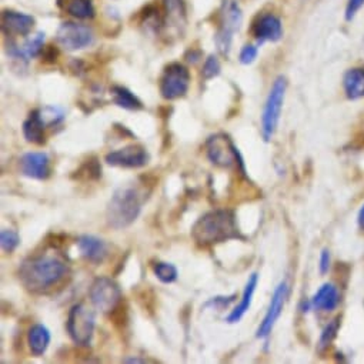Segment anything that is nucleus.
Masks as SVG:
<instances>
[{
	"label": "nucleus",
	"instance_id": "nucleus-1",
	"mask_svg": "<svg viewBox=\"0 0 364 364\" xmlns=\"http://www.w3.org/2000/svg\"><path fill=\"white\" fill-rule=\"evenodd\" d=\"M66 260L58 255H39L26 259L19 270L22 284L32 293H45L58 286L68 274Z\"/></svg>",
	"mask_w": 364,
	"mask_h": 364
},
{
	"label": "nucleus",
	"instance_id": "nucleus-2",
	"mask_svg": "<svg viewBox=\"0 0 364 364\" xmlns=\"http://www.w3.org/2000/svg\"><path fill=\"white\" fill-rule=\"evenodd\" d=\"M147 195L146 188L137 183H127L116 189L106 208L107 225L114 230L133 225L140 216Z\"/></svg>",
	"mask_w": 364,
	"mask_h": 364
},
{
	"label": "nucleus",
	"instance_id": "nucleus-3",
	"mask_svg": "<svg viewBox=\"0 0 364 364\" xmlns=\"http://www.w3.org/2000/svg\"><path fill=\"white\" fill-rule=\"evenodd\" d=\"M192 237L202 247L240 239L236 216L232 210L218 209L205 213L192 228Z\"/></svg>",
	"mask_w": 364,
	"mask_h": 364
},
{
	"label": "nucleus",
	"instance_id": "nucleus-4",
	"mask_svg": "<svg viewBox=\"0 0 364 364\" xmlns=\"http://www.w3.org/2000/svg\"><path fill=\"white\" fill-rule=\"evenodd\" d=\"M286 90L287 79L284 76H279L272 85L262 113V136L266 141H270L277 130Z\"/></svg>",
	"mask_w": 364,
	"mask_h": 364
},
{
	"label": "nucleus",
	"instance_id": "nucleus-5",
	"mask_svg": "<svg viewBox=\"0 0 364 364\" xmlns=\"http://www.w3.org/2000/svg\"><path fill=\"white\" fill-rule=\"evenodd\" d=\"M206 154L213 164L225 168L237 167V171L246 176L243 157L229 136L215 134L209 137L206 141Z\"/></svg>",
	"mask_w": 364,
	"mask_h": 364
},
{
	"label": "nucleus",
	"instance_id": "nucleus-6",
	"mask_svg": "<svg viewBox=\"0 0 364 364\" xmlns=\"http://www.w3.org/2000/svg\"><path fill=\"white\" fill-rule=\"evenodd\" d=\"M96 317L95 311L86 304H75L68 314L66 331L75 344L86 347L90 344L95 334Z\"/></svg>",
	"mask_w": 364,
	"mask_h": 364
},
{
	"label": "nucleus",
	"instance_id": "nucleus-7",
	"mask_svg": "<svg viewBox=\"0 0 364 364\" xmlns=\"http://www.w3.org/2000/svg\"><path fill=\"white\" fill-rule=\"evenodd\" d=\"M243 14L236 0H225L220 9V25L216 32L215 41L222 55L229 56L232 49L233 35L240 29Z\"/></svg>",
	"mask_w": 364,
	"mask_h": 364
},
{
	"label": "nucleus",
	"instance_id": "nucleus-8",
	"mask_svg": "<svg viewBox=\"0 0 364 364\" xmlns=\"http://www.w3.org/2000/svg\"><path fill=\"white\" fill-rule=\"evenodd\" d=\"M191 86V73L181 63L166 66L160 77V93L166 100H176L186 96Z\"/></svg>",
	"mask_w": 364,
	"mask_h": 364
},
{
	"label": "nucleus",
	"instance_id": "nucleus-9",
	"mask_svg": "<svg viewBox=\"0 0 364 364\" xmlns=\"http://www.w3.org/2000/svg\"><path fill=\"white\" fill-rule=\"evenodd\" d=\"M89 296L92 304L103 313L114 311L123 299L119 284L110 277H97L90 286Z\"/></svg>",
	"mask_w": 364,
	"mask_h": 364
},
{
	"label": "nucleus",
	"instance_id": "nucleus-10",
	"mask_svg": "<svg viewBox=\"0 0 364 364\" xmlns=\"http://www.w3.org/2000/svg\"><path fill=\"white\" fill-rule=\"evenodd\" d=\"M56 42L69 52L82 50L93 45L95 33L86 25H80L75 22H63L58 29Z\"/></svg>",
	"mask_w": 364,
	"mask_h": 364
},
{
	"label": "nucleus",
	"instance_id": "nucleus-11",
	"mask_svg": "<svg viewBox=\"0 0 364 364\" xmlns=\"http://www.w3.org/2000/svg\"><path fill=\"white\" fill-rule=\"evenodd\" d=\"M287 297H289V284L286 280H283L279 283V286L276 287V290L270 299L266 316H264L263 321L260 323L257 333H256L257 338H266L270 336L279 317L282 316V311L284 309Z\"/></svg>",
	"mask_w": 364,
	"mask_h": 364
},
{
	"label": "nucleus",
	"instance_id": "nucleus-12",
	"mask_svg": "<svg viewBox=\"0 0 364 364\" xmlns=\"http://www.w3.org/2000/svg\"><path fill=\"white\" fill-rule=\"evenodd\" d=\"M149 153L141 144H129L119 150L106 154L105 161L109 166L123 167V168H139L149 163Z\"/></svg>",
	"mask_w": 364,
	"mask_h": 364
},
{
	"label": "nucleus",
	"instance_id": "nucleus-13",
	"mask_svg": "<svg viewBox=\"0 0 364 364\" xmlns=\"http://www.w3.org/2000/svg\"><path fill=\"white\" fill-rule=\"evenodd\" d=\"M23 176L36 180H46L50 176V160L43 151H28L21 157Z\"/></svg>",
	"mask_w": 364,
	"mask_h": 364
},
{
	"label": "nucleus",
	"instance_id": "nucleus-14",
	"mask_svg": "<svg viewBox=\"0 0 364 364\" xmlns=\"http://www.w3.org/2000/svg\"><path fill=\"white\" fill-rule=\"evenodd\" d=\"M253 36L260 45L264 42H279L283 38V25L280 18L273 14L259 16L253 25Z\"/></svg>",
	"mask_w": 364,
	"mask_h": 364
},
{
	"label": "nucleus",
	"instance_id": "nucleus-15",
	"mask_svg": "<svg viewBox=\"0 0 364 364\" xmlns=\"http://www.w3.org/2000/svg\"><path fill=\"white\" fill-rule=\"evenodd\" d=\"M33 26L35 19L29 15L15 11H4L2 14V29L8 36H28L32 32Z\"/></svg>",
	"mask_w": 364,
	"mask_h": 364
},
{
	"label": "nucleus",
	"instance_id": "nucleus-16",
	"mask_svg": "<svg viewBox=\"0 0 364 364\" xmlns=\"http://www.w3.org/2000/svg\"><path fill=\"white\" fill-rule=\"evenodd\" d=\"M77 249L80 255L90 263L99 264L103 263L109 255V249L105 240L92 236V235H83L77 239Z\"/></svg>",
	"mask_w": 364,
	"mask_h": 364
},
{
	"label": "nucleus",
	"instance_id": "nucleus-17",
	"mask_svg": "<svg viewBox=\"0 0 364 364\" xmlns=\"http://www.w3.org/2000/svg\"><path fill=\"white\" fill-rule=\"evenodd\" d=\"M340 303L338 289L333 283H324L309 300L310 310L333 311Z\"/></svg>",
	"mask_w": 364,
	"mask_h": 364
},
{
	"label": "nucleus",
	"instance_id": "nucleus-18",
	"mask_svg": "<svg viewBox=\"0 0 364 364\" xmlns=\"http://www.w3.org/2000/svg\"><path fill=\"white\" fill-rule=\"evenodd\" d=\"M259 284V274L257 273H253L247 283H246V287L243 290V294H242V300L240 303L236 306V309L226 317V321L230 323V324H235V323H239L243 316L249 311L250 306H252V301H253V296H255V291H256V287Z\"/></svg>",
	"mask_w": 364,
	"mask_h": 364
},
{
	"label": "nucleus",
	"instance_id": "nucleus-19",
	"mask_svg": "<svg viewBox=\"0 0 364 364\" xmlns=\"http://www.w3.org/2000/svg\"><path fill=\"white\" fill-rule=\"evenodd\" d=\"M46 127L48 124L42 119L39 109H36L31 112L29 117L23 123V136L29 143L43 144L46 141V136H45Z\"/></svg>",
	"mask_w": 364,
	"mask_h": 364
},
{
	"label": "nucleus",
	"instance_id": "nucleus-20",
	"mask_svg": "<svg viewBox=\"0 0 364 364\" xmlns=\"http://www.w3.org/2000/svg\"><path fill=\"white\" fill-rule=\"evenodd\" d=\"M343 87L347 99L358 100L364 97V68H353L344 73Z\"/></svg>",
	"mask_w": 364,
	"mask_h": 364
},
{
	"label": "nucleus",
	"instance_id": "nucleus-21",
	"mask_svg": "<svg viewBox=\"0 0 364 364\" xmlns=\"http://www.w3.org/2000/svg\"><path fill=\"white\" fill-rule=\"evenodd\" d=\"M50 331L43 324H33L28 331V344L31 348V353L35 357H41L46 353L49 344H50Z\"/></svg>",
	"mask_w": 364,
	"mask_h": 364
},
{
	"label": "nucleus",
	"instance_id": "nucleus-22",
	"mask_svg": "<svg viewBox=\"0 0 364 364\" xmlns=\"http://www.w3.org/2000/svg\"><path fill=\"white\" fill-rule=\"evenodd\" d=\"M58 6L77 19H90L95 16L92 0H58Z\"/></svg>",
	"mask_w": 364,
	"mask_h": 364
},
{
	"label": "nucleus",
	"instance_id": "nucleus-23",
	"mask_svg": "<svg viewBox=\"0 0 364 364\" xmlns=\"http://www.w3.org/2000/svg\"><path fill=\"white\" fill-rule=\"evenodd\" d=\"M112 97H113V103L122 109L126 110H140L143 109V105L140 102V99L132 93L129 89L123 87V86H113L112 87Z\"/></svg>",
	"mask_w": 364,
	"mask_h": 364
},
{
	"label": "nucleus",
	"instance_id": "nucleus-24",
	"mask_svg": "<svg viewBox=\"0 0 364 364\" xmlns=\"http://www.w3.org/2000/svg\"><path fill=\"white\" fill-rule=\"evenodd\" d=\"M166 6V15H164V25L168 26V23H176V26H180L186 21V11L183 0H164Z\"/></svg>",
	"mask_w": 364,
	"mask_h": 364
},
{
	"label": "nucleus",
	"instance_id": "nucleus-25",
	"mask_svg": "<svg viewBox=\"0 0 364 364\" xmlns=\"http://www.w3.org/2000/svg\"><path fill=\"white\" fill-rule=\"evenodd\" d=\"M153 273L164 284H170V283L176 282L177 276H178L176 266H173L171 263H166V262H156L153 264Z\"/></svg>",
	"mask_w": 364,
	"mask_h": 364
},
{
	"label": "nucleus",
	"instance_id": "nucleus-26",
	"mask_svg": "<svg viewBox=\"0 0 364 364\" xmlns=\"http://www.w3.org/2000/svg\"><path fill=\"white\" fill-rule=\"evenodd\" d=\"M43 43H45V33L39 32V33L31 36L21 49H22L23 55L26 56V59L29 60V59L36 58L43 50Z\"/></svg>",
	"mask_w": 364,
	"mask_h": 364
},
{
	"label": "nucleus",
	"instance_id": "nucleus-27",
	"mask_svg": "<svg viewBox=\"0 0 364 364\" xmlns=\"http://www.w3.org/2000/svg\"><path fill=\"white\" fill-rule=\"evenodd\" d=\"M338 328H340V320L338 318H334L331 320L321 331L320 334V338H318V351H324L326 348L330 347V344L334 341V338L337 337V333H338Z\"/></svg>",
	"mask_w": 364,
	"mask_h": 364
},
{
	"label": "nucleus",
	"instance_id": "nucleus-28",
	"mask_svg": "<svg viewBox=\"0 0 364 364\" xmlns=\"http://www.w3.org/2000/svg\"><path fill=\"white\" fill-rule=\"evenodd\" d=\"M0 245L6 253H14L21 245V236L12 229H4L0 233Z\"/></svg>",
	"mask_w": 364,
	"mask_h": 364
},
{
	"label": "nucleus",
	"instance_id": "nucleus-29",
	"mask_svg": "<svg viewBox=\"0 0 364 364\" xmlns=\"http://www.w3.org/2000/svg\"><path fill=\"white\" fill-rule=\"evenodd\" d=\"M77 178H86V180H96L102 176V167L99 166L97 160H87L77 171Z\"/></svg>",
	"mask_w": 364,
	"mask_h": 364
},
{
	"label": "nucleus",
	"instance_id": "nucleus-30",
	"mask_svg": "<svg viewBox=\"0 0 364 364\" xmlns=\"http://www.w3.org/2000/svg\"><path fill=\"white\" fill-rule=\"evenodd\" d=\"M220 70H222V66H220V62L218 59V56L215 55H210L205 63H203V69H202V76L206 79V80H210V79H215L216 76L220 75Z\"/></svg>",
	"mask_w": 364,
	"mask_h": 364
},
{
	"label": "nucleus",
	"instance_id": "nucleus-31",
	"mask_svg": "<svg viewBox=\"0 0 364 364\" xmlns=\"http://www.w3.org/2000/svg\"><path fill=\"white\" fill-rule=\"evenodd\" d=\"M364 6V0H347L346 4V11H344V18L347 22H351L360 9Z\"/></svg>",
	"mask_w": 364,
	"mask_h": 364
},
{
	"label": "nucleus",
	"instance_id": "nucleus-32",
	"mask_svg": "<svg viewBox=\"0 0 364 364\" xmlns=\"http://www.w3.org/2000/svg\"><path fill=\"white\" fill-rule=\"evenodd\" d=\"M257 53H259L257 46H255V45H246V46H243V49H242V52H240L239 60H240V63H243V65H250V63H253V62L256 60Z\"/></svg>",
	"mask_w": 364,
	"mask_h": 364
},
{
	"label": "nucleus",
	"instance_id": "nucleus-33",
	"mask_svg": "<svg viewBox=\"0 0 364 364\" xmlns=\"http://www.w3.org/2000/svg\"><path fill=\"white\" fill-rule=\"evenodd\" d=\"M330 266H331L330 252H328L327 249H324V250H321V253H320V260H318V269H320V273H321V274L328 273Z\"/></svg>",
	"mask_w": 364,
	"mask_h": 364
},
{
	"label": "nucleus",
	"instance_id": "nucleus-34",
	"mask_svg": "<svg viewBox=\"0 0 364 364\" xmlns=\"http://www.w3.org/2000/svg\"><path fill=\"white\" fill-rule=\"evenodd\" d=\"M236 296H230V297H216L213 300H210L208 303V306H219V307H228L233 300H235Z\"/></svg>",
	"mask_w": 364,
	"mask_h": 364
},
{
	"label": "nucleus",
	"instance_id": "nucleus-35",
	"mask_svg": "<svg viewBox=\"0 0 364 364\" xmlns=\"http://www.w3.org/2000/svg\"><path fill=\"white\" fill-rule=\"evenodd\" d=\"M357 223H358V228H360L361 230H364V203H363V206H361L360 210H358Z\"/></svg>",
	"mask_w": 364,
	"mask_h": 364
},
{
	"label": "nucleus",
	"instance_id": "nucleus-36",
	"mask_svg": "<svg viewBox=\"0 0 364 364\" xmlns=\"http://www.w3.org/2000/svg\"><path fill=\"white\" fill-rule=\"evenodd\" d=\"M123 361H124V363H146V360L137 358V357H134V358H124Z\"/></svg>",
	"mask_w": 364,
	"mask_h": 364
}]
</instances>
